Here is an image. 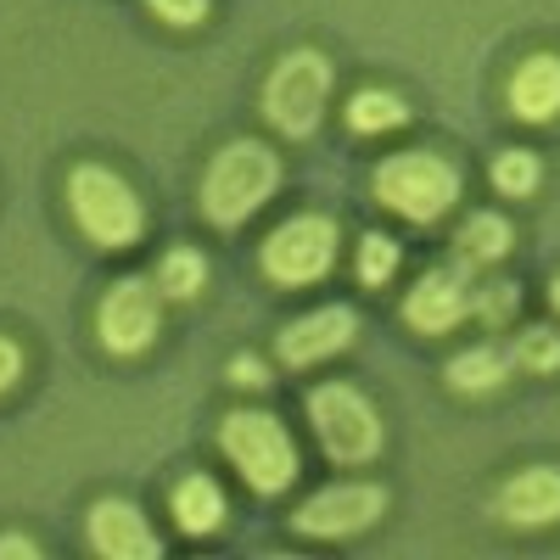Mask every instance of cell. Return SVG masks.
I'll return each instance as SVG.
<instances>
[{
	"label": "cell",
	"instance_id": "cell-1",
	"mask_svg": "<svg viewBox=\"0 0 560 560\" xmlns=\"http://www.w3.org/2000/svg\"><path fill=\"white\" fill-rule=\"evenodd\" d=\"M280 185V158L264 140H230L202 174V213L224 230L247 224Z\"/></svg>",
	"mask_w": 560,
	"mask_h": 560
},
{
	"label": "cell",
	"instance_id": "cell-2",
	"mask_svg": "<svg viewBox=\"0 0 560 560\" xmlns=\"http://www.w3.org/2000/svg\"><path fill=\"white\" fill-rule=\"evenodd\" d=\"M68 208H73L84 236L96 247H107V253L135 247L140 230H147V208H140L135 185L124 174L102 168V163H84V168L68 174Z\"/></svg>",
	"mask_w": 560,
	"mask_h": 560
},
{
	"label": "cell",
	"instance_id": "cell-3",
	"mask_svg": "<svg viewBox=\"0 0 560 560\" xmlns=\"http://www.w3.org/2000/svg\"><path fill=\"white\" fill-rule=\"evenodd\" d=\"M219 448H224V459L236 465V471H242L258 493H280V488L298 482V443H292V432L280 427L275 415H264V409L224 415Z\"/></svg>",
	"mask_w": 560,
	"mask_h": 560
},
{
	"label": "cell",
	"instance_id": "cell-4",
	"mask_svg": "<svg viewBox=\"0 0 560 560\" xmlns=\"http://www.w3.org/2000/svg\"><path fill=\"white\" fill-rule=\"evenodd\" d=\"M376 197L409 224H432L459 197V168L438 152H398L376 168Z\"/></svg>",
	"mask_w": 560,
	"mask_h": 560
},
{
	"label": "cell",
	"instance_id": "cell-5",
	"mask_svg": "<svg viewBox=\"0 0 560 560\" xmlns=\"http://www.w3.org/2000/svg\"><path fill=\"white\" fill-rule=\"evenodd\" d=\"M325 96H331V62L319 51H287L264 84V118L287 140H303L319 129Z\"/></svg>",
	"mask_w": 560,
	"mask_h": 560
},
{
	"label": "cell",
	"instance_id": "cell-6",
	"mask_svg": "<svg viewBox=\"0 0 560 560\" xmlns=\"http://www.w3.org/2000/svg\"><path fill=\"white\" fill-rule=\"evenodd\" d=\"M308 427L337 465H364L382 448V420L370 409V398L353 393V387H337V382L308 398Z\"/></svg>",
	"mask_w": 560,
	"mask_h": 560
},
{
	"label": "cell",
	"instance_id": "cell-7",
	"mask_svg": "<svg viewBox=\"0 0 560 560\" xmlns=\"http://www.w3.org/2000/svg\"><path fill=\"white\" fill-rule=\"evenodd\" d=\"M337 264V219L298 213L264 242V275L280 287H314V280Z\"/></svg>",
	"mask_w": 560,
	"mask_h": 560
},
{
	"label": "cell",
	"instance_id": "cell-8",
	"mask_svg": "<svg viewBox=\"0 0 560 560\" xmlns=\"http://www.w3.org/2000/svg\"><path fill=\"white\" fill-rule=\"evenodd\" d=\"M158 325H163V308H158V292L147 287V280H113L102 308H96V337L107 353L118 359H135L147 353L158 342Z\"/></svg>",
	"mask_w": 560,
	"mask_h": 560
},
{
	"label": "cell",
	"instance_id": "cell-9",
	"mask_svg": "<svg viewBox=\"0 0 560 560\" xmlns=\"http://www.w3.org/2000/svg\"><path fill=\"white\" fill-rule=\"evenodd\" d=\"M387 516V488L376 482H337V488H319L314 499L298 504L292 527L308 538H353L364 527H376Z\"/></svg>",
	"mask_w": 560,
	"mask_h": 560
},
{
	"label": "cell",
	"instance_id": "cell-10",
	"mask_svg": "<svg viewBox=\"0 0 560 560\" xmlns=\"http://www.w3.org/2000/svg\"><path fill=\"white\" fill-rule=\"evenodd\" d=\"M477 292H471V280H465L459 269H432V275H420L415 280V292L404 303V319L415 325L420 337H443L454 331V325L471 314Z\"/></svg>",
	"mask_w": 560,
	"mask_h": 560
},
{
	"label": "cell",
	"instance_id": "cell-11",
	"mask_svg": "<svg viewBox=\"0 0 560 560\" xmlns=\"http://www.w3.org/2000/svg\"><path fill=\"white\" fill-rule=\"evenodd\" d=\"M353 337H359V314L342 308V303H331V308H314V314L292 319L287 331H280V359H287L292 370H308L319 359L353 348Z\"/></svg>",
	"mask_w": 560,
	"mask_h": 560
},
{
	"label": "cell",
	"instance_id": "cell-12",
	"mask_svg": "<svg viewBox=\"0 0 560 560\" xmlns=\"http://www.w3.org/2000/svg\"><path fill=\"white\" fill-rule=\"evenodd\" d=\"M90 544L107 560H158L163 555L158 533L147 527V516H140L129 499H102L90 510Z\"/></svg>",
	"mask_w": 560,
	"mask_h": 560
},
{
	"label": "cell",
	"instance_id": "cell-13",
	"mask_svg": "<svg viewBox=\"0 0 560 560\" xmlns=\"http://www.w3.org/2000/svg\"><path fill=\"white\" fill-rule=\"evenodd\" d=\"M499 522H510V527L560 522V471L555 465H527L522 477H510L499 488Z\"/></svg>",
	"mask_w": 560,
	"mask_h": 560
},
{
	"label": "cell",
	"instance_id": "cell-14",
	"mask_svg": "<svg viewBox=\"0 0 560 560\" xmlns=\"http://www.w3.org/2000/svg\"><path fill=\"white\" fill-rule=\"evenodd\" d=\"M510 113L522 124H549L560 113V57H527L510 79Z\"/></svg>",
	"mask_w": 560,
	"mask_h": 560
},
{
	"label": "cell",
	"instance_id": "cell-15",
	"mask_svg": "<svg viewBox=\"0 0 560 560\" xmlns=\"http://www.w3.org/2000/svg\"><path fill=\"white\" fill-rule=\"evenodd\" d=\"M174 522L179 533H191V538H208L224 527V493L213 477H185L174 488Z\"/></svg>",
	"mask_w": 560,
	"mask_h": 560
},
{
	"label": "cell",
	"instance_id": "cell-16",
	"mask_svg": "<svg viewBox=\"0 0 560 560\" xmlns=\"http://www.w3.org/2000/svg\"><path fill=\"white\" fill-rule=\"evenodd\" d=\"M504 376H510V359L493 353V348H471V353H459L448 364L454 393H493V387H504Z\"/></svg>",
	"mask_w": 560,
	"mask_h": 560
},
{
	"label": "cell",
	"instance_id": "cell-17",
	"mask_svg": "<svg viewBox=\"0 0 560 560\" xmlns=\"http://www.w3.org/2000/svg\"><path fill=\"white\" fill-rule=\"evenodd\" d=\"M510 253V224L499 213H471L459 224V258L471 264H499Z\"/></svg>",
	"mask_w": 560,
	"mask_h": 560
},
{
	"label": "cell",
	"instance_id": "cell-18",
	"mask_svg": "<svg viewBox=\"0 0 560 560\" xmlns=\"http://www.w3.org/2000/svg\"><path fill=\"white\" fill-rule=\"evenodd\" d=\"M348 124L359 135H387V129L409 124V107L398 96H387V90H359V96L348 102Z\"/></svg>",
	"mask_w": 560,
	"mask_h": 560
},
{
	"label": "cell",
	"instance_id": "cell-19",
	"mask_svg": "<svg viewBox=\"0 0 560 560\" xmlns=\"http://www.w3.org/2000/svg\"><path fill=\"white\" fill-rule=\"evenodd\" d=\"M158 287L168 292V298H197L202 287H208V264H202V253H191V247H174L168 258H163V269H158Z\"/></svg>",
	"mask_w": 560,
	"mask_h": 560
},
{
	"label": "cell",
	"instance_id": "cell-20",
	"mask_svg": "<svg viewBox=\"0 0 560 560\" xmlns=\"http://www.w3.org/2000/svg\"><path fill=\"white\" fill-rule=\"evenodd\" d=\"M538 185V158L533 152H499L493 158V191L499 197H527Z\"/></svg>",
	"mask_w": 560,
	"mask_h": 560
},
{
	"label": "cell",
	"instance_id": "cell-21",
	"mask_svg": "<svg viewBox=\"0 0 560 560\" xmlns=\"http://www.w3.org/2000/svg\"><path fill=\"white\" fill-rule=\"evenodd\" d=\"M398 275V242L393 236H364L359 242V280L364 287H387Z\"/></svg>",
	"mask_w": 560,
	"mask_h": 560
},
{
	"label": "cell",
	"instance_id": "cell-22",
	"mask_svg": "<svg viewBox=\"0 0 560 560\" xmlns=\"http://www.w3.org/2000/svg\"><path fill=\"white\" fill-rule=\"evenodd\" d=\"M516 364L522 370H560V337L549 325H533V331L516 337Z\"/></svg>",
	"mask_w": 560,
	"mask_h": 560
},
{
	"label": "cell",
	"instance_id": "cell-23",
	"mask_svg": "<svg viewBox=\"0 0 560 560\" xmlns=\"http://www.w3.org/2000/svg\"><path fill=\"white\" fill-rule=\"evenodd\" d=\"M516 303H522V287H510V280H493V287H482L477 292V314L488 319V325H499V319H510V314H516Z\"/></svg>",
	"mask_w": 560,
	"mask_h": 560
},
{
	"label": "cell",
	"instance_id": "cell-24",
	"mask_svg": "<svg viewBox=\"0 0 560 560\" xmlns=\"http://www.w3.org/2000/svg\"><path fill=\"white\" fill-rule=\"evenodd\" d=\"M147 7H152L163 23H174V28H191V23L208 18V0H147Z\"/></svg>",
	"mask_w": 560,
	"mask_h": 560
},
{
	"label": "cell",
	"instance_id": "cell-25",
	"mask_svg": "<svg viewBox=\"0 0 560 560\" xmlns=\"http://www.w3.org/2000/svg\"><path fill=\"white\" fill-rule=\"evenodd\" d=\"M230 387H247V393H258V387H269V370H264V359H230Z\"/></svg>",
	"mask_w": 560,
	"mask_h": 560
},
{
	"label": "cell",
	"instance_id": "cell-26",
	"mask_svg": "<svg viewBox=\"0 0 560 560\" xmlns=\"http://www.w3.org/2000/svg\"><path fill=\"white\" fill-rule=\"evenodd\" d=\"M18 376H23V348L12 337H0V393H12Z\"/></svg>",
	"mask_w": 560,
	"mask_h": 560
},
{
	"label": "cell",
	"instance_id": "cell-27",
	"mask_svg": "<svg viewBox=\"0 0 560 560\" xmlns=\"http://www.w3.org/2000/svg\"><path fill=\"white\" fill-rule=\"evenodd\" d=\"M0 555H23V560H34L39 544H34V538H0Z\"/></svg>",
	"mask_w": 560,
	"mask_h": 560
},
{
	"label": "cell",
	"instance_id": "cell-28",
	"mask_svg": "<svg viewBox=\"0 0 560 560\" xmlns=\"http://www.w3.org/2000/svg\"><path fill=\"white\" fill-rule=\"evenodd\" d=\"M555 308H560V280H555Z\"/></svg>",
	"mask_w": 560,
	"mask_h": 560
}]
</instances>
